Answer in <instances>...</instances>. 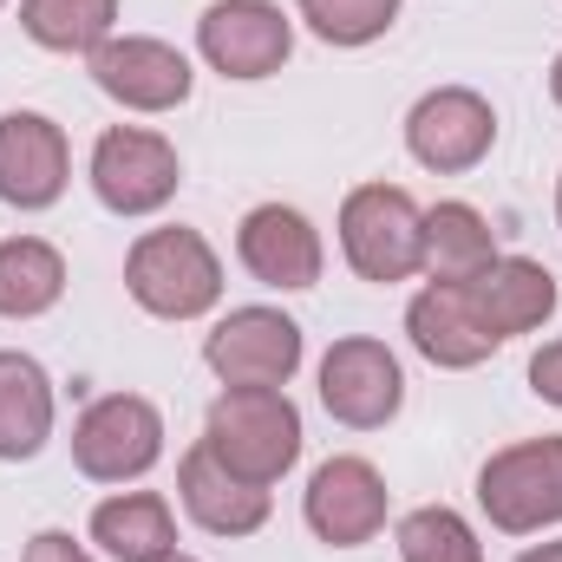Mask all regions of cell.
I'll use <instances>...</instances> for the list:
<instances>
[{"mask_svg": "<svg viewBox=\"0 0 562 562\" xmlns=\"http://www.w3.org/2000/svg\"><path fill=\"white\" fill-rule=\"evenodd\" d=\"M386 510H393V497H386L380 464H373V458H353V451L327 458V464L307 477V491H301V517H307V530H314L327 550H360V543H373V537L386 530Z\"/></svg>", "mask_w": 562, "mask_h": 562, "instance_id": "cell-12", "label": "cell"}, {"mask_svg": "<svg viewBox=\"0 0 562 562\" xmlns=\"http://www.w3.org/2000/svg\"><path fill=\"white\" fill-rule=\"evenodd\" d=\"M92 543L112 562H170L177 557V510L157 491H119L92 510Z\"/></svg>", "mask_w": 562, "mask_h": 562, "instance_id": "cell-19", "label": "cell"}, {"mask_svg": "<svg viewBox=\"0 0 562 562\" xmlns=\"http://www.w3.org/2000/svg\"><path fill=\"white\" fill-rule=\"evenodd\" d=\"M497 262V229L484 223V210L471 203H431L425 210V249H419V276L431 281H477Z\"/></svg>", "mask_w": 562, "mask_h": 562, "instance_id": "cell-20", "label": "cell"}, {"mask_svg": "<svg viewBox=\"0 0 562 562\" xmlns=\"http://www.w3.org/2000/svg\"><path fill=\"white\" fill-rule=\"evenodd\" d=\"M530 393L550 400V406H562V334L537 347V360H530Z\"/></svg>", "mask_w": 562, "mask_h": 562, "instance_id": "cell-25", "label": "cell"}, {"mask_svg": "<svg viewBox=\"0 0 562 562\" xmlns=\"http://www.w3.org/2000/svg\"><path fill=\"white\" fill-rule=\"evenodd\" d=\"M236 262L262 281V288L301 294V288L321 281L327 249H321V229H314L294 203H256V210L236 223Z\"/></svg>", "mask_w": 562, "mask_h": 562, "instance_id": "cell-14", "label": "cell"}, {"mask_svg": "<svg viewBox=\"0 0 562 562\" xmlns=\"http://www.w3.org/2000/svg\"><path fill=\"white\" fill-rule=\"evenodd\" d=\"M425 249V210L400 183H360L340 203V256L360 281H413Z\"/></svg>", "mask_w": 562, "mask_h": 562, "instance_id": "cell-4", "label": "cell"}, {"mask_svg": "<svg viewBox=\"0 0 562 562\" xmlns=\"http://www.w3.org/2000/svg\"><path fill=\"white\" fill-rule=\"evenodd\" d=\"M497 144V105L471 86H431L419 105L406 112V150L413 164L438 177H464L491 157Z\"/></svg>", "mask_w": 562, "mask_h": 562, "instance_id": "cell-11", "label": "cell"}, {"mask_svg": "<svg viewBox=\"0 0 562 562\" xmlns=\"http://www.w3.org/2000/svg\"><path fill=\"white\" fill-rule=\"evenodd\" d=\"M203 445L236 477L276 491L301 458V413H294L288 386H223L203 419Z\"/></svg>", "mask_w": 562, "mask_h": 562, "instance_id": "cell-1", "label": "cell"}, {"mask_svg": "<svg viewBox=\"0 0 562 562\" xmlns=\"http://www.w3.org/2000/svg\"><path fill=\"white\" fill-rule=\"evenodd\" d=\"M86 66H92V86L112 105L144 112V119L177 112L190 99V86H196V66L170 40H157V33H112L99 53H86Z\"/></svg>", "mask_w": 562, "mask_h": 562, "instance_id": "cell-9", "label": "cell"}, {"mask_svg": "<svg viewBox=\"0 0 562 562\" xmlns=\"http://www.w3.org/2000/svg\"><path fill=\"white\" fill-rule=\"evenodd\" d=\"M477 510L504 537H537L562 524V431L517 438L484 458L477 471Z\"/></svg>", "mask_w": 562, "mask_h": 562, "instance_id": "cell-3", "label": "cell"}, {"mask_svg": "<svg viewBox=\"0 0 562 562\" xmlns=\"http://www.w3.org/2000/svg\"><path fill=\"white\" fill-rule=\"evenodd\" d=\"M0 7H7V0H0Z\"/></svg>", "mask_w": 562, "mask_h": 562, "instance_id": "cell-31", "label": "cell"}, {"mask_svg": "<svg viewBox=\"0 0 562 562\" xmlns=\"http://www.w3.org/2000/svg\"><path fill=\"white\" fill-rule=\"evenodd\" d=\"M321 406L347 431H380L400 419L406 406V367L386 340L373 334H347L321 353Z\"/></svg>", "mask_w": 562, "mask_h": 562, "instance_id": "cell-7", "label": "cell"}, {"mask_svg": "<svg viewBox=\"0 0 562 562\" xmlns=\"http://www.w3.org/2000/svg\"><path fill=\"white\" fill-rule=\"evenodd\" d=\"M471 288V301H477V314H484V327L497 334V340H517V334H537L550 314H557V276L543 269V262H530V256H497L491 269L477 281H464Z\"/></svg>", "mask_w": 562, "mask_h": 562, "instance_id": "cell-17", "label": "cell"}, {"mask_svg": "<svg viewBox=\"0 0 562 562\" xmlns=\"http://www.w3.org/2000/svg\"><path fill=\"white\" fill-rule=\"evenodd\" d=\"M557 223H562V177H557Z\"/></svg>", "mask_w": 562, "mask_h": 562, "instance_id": "cell-29", "label": "cell"}, {"mask_svg": "<svg viewBox=\"0 0 562 562\" xmlns=\"http://www.w3.org/2000/svg\"><path fill=\"white\" fill-rule=\"evenodd\" d=\"M125 294L157 321H203L223 301V256L210 249L203 229H144L125 256Z\"/></svg>", "mask_w": 562, "mask_h": 562, "instance_id": "cell-2", "label": "cell"}, {"mask_svg": "<svg viewBox=\"0 0 562 562\" xmlns=\"http://www.w3.org/2000/svg\"><path fill=\"white\" fill-rule=\"evenodd\" d=\"M550 99H557V112H562V53H557V66H550Z\"/></svg>", "mask_w": 562, "mask_h": 562, "instance_id": "cell-28", "label": "cell"}, {"mask_svg": "<svg viewBox=\"0 0 562 562\" xmlns=\"http://www.w3.org/2000/svg\"><path fill=\"white\" fill-rule=\"evenodd\" d=\"M164 458V413L144 393H105L72 419V464L92 484H138Z\"/></svg>", "mask_w": 562, "mask_h": 562, "instance_id": "cell-6", "label": "cell"}, {"mask_svg": "<svg viewBox=\"0 0 562 562\" xmlns=\"http://www.w3.org/2000/svg\"><path fill=\"white\" fill-rule=\"evenodd\" d=\"M59 419V393L33 353L0 347V464H26L46 451Z\"/></svg>", "mask_w": 562, "mask_h": 562, "instance_id": "cell-18", "label": "cell"}, {"mask_svg": "<svg viewBox=\"0 0 562 562\" xmlns=\"http://www.w3.org/2000/svg\"><path fill=\"white\" fill-rule=\"evenodd\" d=\"M196 53H203L210 72L256 86V79H269V72L288 66V53H294V20L281 13L276 0H216V7H203V20H196Z\"/></svg>", "mask_w": 562, "mask_h": 562, "instance_id": "cell-10", "label": "cell"}, {"mask_svg": "<svg viewBox=\"0 0 562 562\" xmlns=\"http://www.w3.org/2000/svg\"><path fill=\"white\" fill-rule=\"evenodd\" d=\"M406 334H413V347H419L431 367H445V373H464V367H484L504 340L484 327V314H477V301H471V288L464 281H425L419 294L406 301Z\"/></svg>", "mask_w": 562, "mask_h": 562, "instance_id": "cell-16", "label": "cell"}, {"mask_svg": "<svg viewBox=\"0 0 562 562\" xmlns=\"http://www.w3.org/2000/svg\"><path fill=\"white\" fill-rule=\"evenodd\" d=\"M20 26L46 53H99L119 33V0H20Z\"/></svg>", "mask_w": 562, "mask_h": 562, "instance_id": "cell-22", "label": "cell"}, {"mask_svg": "<svg viewBox=\"0 0 562 562\" xmlns=\"http://www.w3.org/2000/svg\"><path fill=\"white\" fill-rule=\"evenodd\" d=\"M66 294V256L46 236H7L0 243V321H40Z\"/></svg>", "mask_w": 562, "mask_h": 562, "instance_id": "cell-21", "label": "cell"}, {"mask_svg": "<svg viewBox=\"0 0 562 562\" xmlns=\"http://www.w3.org/2000/svg\"><path fill=\"white\" fill-rule=\"evenodd\" d=\"M517 562H562V537H557V543H530Z\"/></svg>", "mask_w": 562, "mask_h": 562, "instance_id": "cell-27", "label": "cell"}, {"mask_svg": "<svg viewBox=\"0 0 562 562\" xmlns=\"http://www.w3.org/2000/svg\"><path fill=\"white\" fill-rule=\"evenodd\" d=\"M301 327L281 314V307H229L210 334H203V367L223 380V386H288L301 373Z\"/></svg>", "mask_w": 562, "mask_h": 562, "instance_id": "cell-8", "label": "cell"}, {"mask_svg": "<svg viewBox=\"0 0 562 562\" xmlns=\"http://www.w3.org/2000/svg\"><path fill=\"white\" fill-rule=\"evenodd\" d=\"M20 562H99V557H92L72 530H40V537L26 543V557H20Z\"/></svg>", "mask_w": 562, "mask_h": 562, "instance_id": "cell-26", "label": "cell"}, {"mask_svg": "<svg viewBox=\"0 0 562 562\" xmlns=\"http://www.w3.org/2000/svg\"><path fill=\"white\" fill-rule=\"evenodd\" d=\"M177 504L190 510V524L196 530H210V537H256L262 524H269V510H276V497L262 491V484H249V477H236L203 438L177 458Z\"/></svg>", "mask_w": 562, "mask_h": 562, "instance_id": "cell-15", "label": "cell"}, {"mask_svg": "<svg viewBox=\"0 0 562 562\" xmlns=\"http://www.w3.org/2000/svg\"><path fill=\"white\" fill-rule=\"evenodd\" d=\"M400 7L406 0H294L307 33L327 40V46H373L380 33H393Z\"/></svg>", "mask_w": 562, "mask_h": 562, "instance_id": "cell-24", "label": "cell"}, {"mask_svg": "<svg viewBox=\"0 0 562 562\" xmlns=\"http://www.w3.org/2000/svg\"><path fill=\"white\" fill-rule=\"evenodd\" d=\"M72 183V144L46 112H0V203L53 210Z\"/></svg>", "mask_w": 562, "mask_h": 562, "instance_id": "cell-13", "label": "cell"}, {"mask_svg": "<svg viewBox=\"0 0 562 562\" xmlns=\"http://www.w3.org/2000/svg\"><path fill=\"white\" fill-rule=\"evenodd\" d=\"M86 177H92V196L112 216H157L183 183V157L150 125H105L99 144H92Z\"/></svg>", "mask_w": 562, "mask_h": 562, "instance_id": "cell-5", "label": "cell"}, {"mask_svg": "<svg viewBox=\"0 0 562 562\" xmlns=\"http://www.w3.org/2000/svg\"><path fill=\"white\" fill-rule=\"evenodd\" d=\"M170 562H196V557H183V550H177V557H170Z\"/></svg>", "mask_w": 562, "mask_h": 562, "instance_id": "cell-30", "label": "cell"}, {"mask_svg": "<svg viewBox=\"0 0 562 562\" xmlns=\"http://www.w3.org/2000/svg\"><path fill=\"white\" fill-rule=\"evenodd\" d=\"M393 543L406 562H484L477 530L451 510V504H419L393 524Z\"/></svg>", "mask_w": 562, "mask_h": 562, "instance_id": "cell-23", "label": "cell"}]
</instances>
